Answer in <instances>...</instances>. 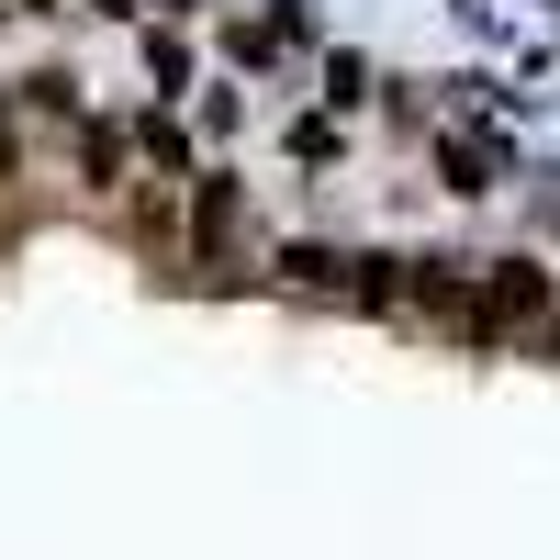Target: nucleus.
<instances>
[{
	"label": "nucleus",
	"instance_id": "nucleus-11",
	"mask_svg": "<svg viewBox=\"0 0 560 560\" xmlns=\"http://www.w3.org/2000/svg\"><path fill=\"white\" fill-rule=\"evenodd\" d=\"M549 348H560V314H549Z\"/></svg>",
	"mask_w": 560,
	"mask_h": 560
},
{
	"label": "nucleus",
	"instance_id": "nucleus-1",
	"mask_svg": "<svg viewBox=\"0 0 560 560\" xmlns=\"http://www.w3.org/2000/svg\"><path fill=\"white\" fill-rule=\"evenodd\" d=\"M549 314H560L549 269H538V258H493L471 292H459V337H471V348H504L516 325H549Z\"/></svg>",
	"mask_w": 560,
	"mask_h": 560
},
{
	"label": "nucleus",
	"instance_id": "nucleus-6",
	"mask_svg": "<svg viewBox=\"0 0 560 560\" xmlns=\"http://www.w3.org/2000/svg\"><path fill=\"white\" fill-rule=\"evenodd\" d=\"M147 79H158V102H168V90H191V45H179V34H147Z\"/></svg>",
	"mask_w": 560,
	"mask_h": 560
},
{
	"label": "nucleus",
	"instance_id": "nucleus-3",
	"mask_svg": "<svg viewBox=\"0 0 560 560\" xmlns=\"http://www.w3.org/2000/svg\"><path fill=\"white\" fill-rule=\"evenodd\" d=\"M448 191H493V179H504V147H493V135H448Z\"/></svg>",
	"mask_w": 560,
	"mask_h": 560
},
{
	"label": "nucleus",
	"instance_id": "nucleus-2",
	"mask_svg": "<svg viewBox=\"0 0 560 560\" xmlns=\"http://www.w3.org/2000/svg\"><path fill=\"white\" fill-rule=\"evenodd\" d=\"M191 258H236V179L224 168H191Z\"/></svg>",
	"mask_w": 560,
	"mask_h": 560
},
{
	"label": "nucleus",
	"instance_id": "nucleus-8",
	"mask_svg": "<svg viewBox=\"0 0 560 560\" xmlns=\"http://www.w3.org/2000/svg\"><path fill=\"white\" fill-rule=\"evenodd\" d=\"M79 147H90V191H124V135H113V124H90Z\"/></svg>",
	"mask_w": 560,
	"mask_h": 560
},
{
	"label": "nucleus",
	"instance_id": "nucleus-10",
	"mask_svg": "<svg viewBox=\"0 0 560 560\" xmlns=\"http://www.w3.org/2000/svg\"><path fill=\"white\" fill-rule=\"evenodd\" d=\"M12 12H57V0H12Z\"/></svg>",
	"mask_w": 560,
	"mask_h": 560
},
{
	"label": "nucleus",
	"instance_id": "nucleus-4",
	"mask_svg": "<svg viewBox=\"0 0 560 560\" xmlns=\"http://www.w3.org/2000/svg\"><path fill=\"white\" fill-rule=\"evenodd\" d=\"M135 147H147V168H168V179L191 168V135H179V124H168L158 102H147V124H135Z\"/></svg>",
	"mask_w": 560,
	"mask_h": 560
},
{
	"label": "nucleus",
	"instance_id": "nucleus-5",
	"mask_svg": "<svg viewBox=\"0 0 560 560\" xmlns=\"http://www.w3.org/2000/svg\"><path fill=\"white\" fill-rule=\"evenodd\" d=\"M280 269H292V292H348V258L337 247H292Z\"/></svg>",
	"mask_w": 560,
	"mask_h": 560
},
{
	"label": "nucleus",
	"instance_id": "nucleus-9",
	"mask_svg": "<svg viewBox=\"0 0 560 560\" xmlns=\"http://www.w3.org/2000/svg\"><path fill=\"white\" fill-rule=\"evenodd\" d=\"M0 179H12V102H0Z\"/></svg>",
	"mask_w": 560,
	"mask_h": 560
},
{
	"label": "nucleus",
	"instance_id": "nucleus-7",
	"mask_svg": "<svg viewBox=\"0 0 560 560\" xmlns=\"http://www.w3.org/2000/svg\"><path fill=\"white\" fill-rule=\"evenodd\" d=\"M23 102H34V113H68V124H79V68H34V79H23Z\"/></svg>",
	"mask_w": 560,
	"mask_h": 560
}]
</instances>
